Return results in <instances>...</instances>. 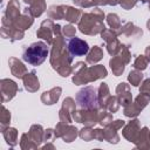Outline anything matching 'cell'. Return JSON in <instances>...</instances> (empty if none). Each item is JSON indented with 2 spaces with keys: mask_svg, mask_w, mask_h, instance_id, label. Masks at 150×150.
<instances>
[{
  "mask_svg": "<svg viewBox=\"0 0 150 150\" xmlns=\"http://www.w3.org/2000/svg\"><path fill=\"white\" fill-rule=\"evenodd\" d=\"M11 122V112L6 107H1V112H0V129L1 132L9 125Z\"/></svg>",
  "mask_w": 150,
  "mask_h": 150,
  "instance_id": "32",
  "label": "cell"
},
{
  "mask_svg": "<svg viewBox=\"0 0 150 150\" xmlns=\"http://www.w3.org/2000/svg\"><path fill=\"white\" fill-rule=\"evenodd\" d=\"M150 61L146 59L145 55H138L135 61H134V67L135 69H138V70H144L146 67H148V63Z\"/></svg>",
  "mask_w": 150,
  "mask_h": 150,
  "instance_id": "40",
  "label": "cell"
},
{
  "mask_svg": "<svg viewBox=\"0 0 150 150\" xmlns=\"http://www.w3.org/2000/svg\"><path fill=\"white\" fill-rule=\"evenodd\" d=\"M121 47H122V45H121V42L118 41L117 38H115L110 41H107V50L111 56L117 55L121 50Z\"/></svg>",
  "mask_w": 150,
  "mask_h": 150,
  "instance_id": "34",
  "label": "cell"
},
{
  "mask_svg": "<svg viewBox=\"0 0 150 150\" xmlns=\"http://www.w3.org/2000/svg\"><path fill=\"white\" fill-rule=\"evenodd\" d=\"M68 50L73 56H82L88 54L89 52V47L88 43L79 38H71L68 42Z\"/></svg>",
  "mask_w": 150,
  "mask_h": 150,
  "instance_id": "10",
  "label": "cell"
},
{
  "mask_svg": "<svg viewBox=\"0 0 150 150\" xmlns=\"http://www.w3.org/2000/svg\"><path fill=\"white\" fill-rule=\"evenodd\" d=\"M54 22L52 19H47L43 20L40 25V28L36 32V36L40 39H43L47 41L48 45L53 43V35H54Z\"/></svg>",
  "mask_w": 150,
  "mask_h": 150,
  "instance_id": "11",
  "label": "cell"
},
{
  "mask_svg": "<svg viewBox=\"0 0 150 150\" xmlns=\"http://www.w3.org/2000/svg\"><path fill=\"white\" fill-rule=\"evenodd\" d=\"M76 111V104L75 101L71 97H67L63 100L62 107L59 111V118L60 122L62 123H71V121L74 120V112Z\"/></svg>",
  "mask_w": 150,
  "mask_h": 150,
  "instance_id": "8",
  "label": "cell"
},
{
  "mask_svg": "<svg viewBox=\"0 0 150 150\" xmlns=\"http://www.w3.org/2000/svg\"><path fill=\"white\" fill-rule=\"evenodd\" d=\"M23 2L27 4V5H29L28 7L25 8V12L23 13L29 14L33 18H38V16L42 15L43 12L47 8L45 0H23Z\"/></svg>",
  "mask_w": 150,
  "mask_h": 150,
  "instance_id": "12",
  "label": "cell"
},
{
  "mask_svg": "<svg viewBox=\"0 0 150 150\" xmlns=\"http://www.w3.org/2000/svg\"><path fill=\"white\" fill-rule=\"evenodd\" d=\"M139 93H144V94H148V95H150V79H146V80H144V82L141 84V88H139Z\"/></svg>",
  "mask_w": 150,
  "mask_h": 150,
  "instance_id": "48",
  "label": "cell"
},
{
  "mask_svg": "<svg viewBox=\"0 0 150 150\" xmlns=\"http://www.w3.org/2000/svg\"><path fill=\"white\" fill-rule=\"evenodd\" d=\"M79 136L86 141V142H89L91 139H94V129H91V127H88L86 125L84 128H82L79 132Z\"/></svg>",
  "mask_w": 150,
  "mask_h": 150,
  "instance_id": "41",
  "label": "cell"
},
{
  "mask_svg": "<svg viewBox=\"0 0 150 150\" xmlns=\"http://www.w3.org/2000/svg\"><path fill=\"white\" fill-rule=\"evenodd\" d=\"M109 66L111 68V71L115 76H120L123 74L124 71V68H125V62L118 56V55H115L110 59L109 61Z\"/></svg>",
  "mask_w": 150,
  "mask_h": 150,
  "instance_id": "23",
  "label": "cell"
},
{
  "mask_svg": "<svg viewBox=\"0 0 150 150\" xmlns=\"http://www.w3.org/2000/svg\"><path fill=\"white\" fill-rule=\"evenodd\" d=\"M111 121H112V114L107 109H101V111L98 112V123L102 127H105Z\"/></svg>",
  "mask_w": 150,
  "mask_h": 150,
  "instance_id": "36",
  "label": "cell"
},
{
  "mask_svg": "<svg viewBox=\"0 0 150 150\" xmlns=\"http://www.w3.org/2000/svg\"><path fill=\"white\" fill-rule=\"evenodd\" d=\"M82 12L81 9H77L75 7H71V6H67L66 7V14H64V20H67L68 22L70 23H75V22H79L81 16H82Z\"/></svg>",
  "mask_w": 150,
  "mask_h": 150,
  "instance_id": "26",
  "label": "cell"
},
{
  "mask_svg": "<svg viewBox=\"0 0 150 150\" xmlns=\"http://www.w3.org/2000/svg\"><path fill=\"white\" fill-rule=\"evenodd\" d=\"M120 102H118V98L117 96H110L107 101V104H105V109L109 110L110 112H116L118 109H120Z\"/></svg>",
  "mask_w": 150,
  "mask_h": 150,
  "instance_id": "39",
  "label": "cell"
},
{
  "mask_svg": "<svg viewBox=\"0 0 150 150\" xmlns=\"http://www.w3.org/2000/svg\"><path fill=\"white\" fill-rule=\"evenodd\" d=\"M141 1H142V2H149V4H150V0H141Z\"/></svg>",
  "mask_w": 150,
  "mask_h": 150,
  "instance_id": "54",
  "label": "cell"
},
{
  "mask_svg": "<svg viewBox=\"0 0 150 150\" xmlns=\"http://www.w3.org/2000/svg\"><path fill=\"white\" fill-rule=\"evenodd\" d=\"M120 32L122 35L128 36V38H138V36H142V34H143V30L141 28L136 27L132 22H125L120 28Z\"/></svg>",
  "mask_w": 150,
  "mask_h": 150,
  "instance_id": "21",
  "label": "cell"
},
{
  "mask_svg": "<svg viewBox=\"0 0 150 150\" xmlns=\"http://www.w3.org/2000/svg\"><path fill=\"white\" fill-rule=\"evenodd\" d=\"M62 33L66 38H74L75 36V33H76V28L70 23V25H66L63 28H62Z\"/></svg>",
  "mask_w": 150,
  "mask_h": 150,
  "instance_id": "44",
  "label": "cell"
},
{
  "mask_svg": "<svg viewBox=\"0 0 150 150\" xmlns=\"http://www.w3.org/2000/svg\"><path fill=\"white\" fill-rule=\"evenodd\" d=\"M4 16L6 19H8L9 21H12L13 23L15 22V20L20 16V4L18 0H9V2L7 4V7L5 9Z\"/></svg>",
  "mask_w": 150,
  "mask_h": 150,
  "instance_id": "20",
  "label": "cell"
},
{
  "mask_svg": "<svg viewBox=\"0 0 150 150\" xmlns=\"http://www.w3.org/2000/svg\"><path fill=\"white\" fill-rule=\"evenodd\" d=\"M142 80H143L142 70L134 69V70H131V71L129 73V75H128V81H129V83H130L131 86H134V87L139 86L141 82H142Z\"/></svg>",
  "mask_w": 150,
  "mask_h": 150,
  "instance_id": "31",
  "label": "cell"
},
{
  "mask_svg": "<svg viewBox=\"0 0 150 150\" xmlns=\"http://www.w3.org/2000/svg\"><path fill=\"white\" fill-rule=\"evenodd\" d=\"M118 35H121V32L117 30V29H112V28H104L101 33V36L102 39L107 42V41H110L115 38H117Z\"/></svg>",
  "mask_w": 150,
  "mask_h": 150,
  "instance_id": "37",
  "label": "cell"
},
{
  "mask_svg": "<svg viewBox=\"0 0 150 150\" xmlns=\"http://www.w3.org/2000/svg\"><path fill=\"white\" fill-rule=\"evenodd\" d=\"M50 64L53 69H55L61 76L67 77L73 74V55L69 53L68 48H66L64 39L61 35L54 38L52 43V53H50Z\"/></svg>",
  "mask_w": 150,
  "mask_h": 150,
  "instance_id": "1",
  "label": "cell"
},
{
  "mask_svg": "<svg viewBox=\"0 0 150 150\" xmlns=\"http://www.w3.org/2000/svg\"><path fill=\"white\" fill-rule=\"evenodd\" d=\"M97 94H98V103H100V109H105V104L108 98L111 96L110 91H109V87L107 83H101L98 89H97Z\"/></svg>",
  "mask_w": 150,
  "mask_h": 150,
  "instance_id": "24",
  "label": "cell"
},
{
  "mask_svg": "<svg viewBox=\"0 0 150 150\" xmlns=\"http://www.w3.org/2000/svg\"><path fill=\"white\" fill-rule=\"evenodd\" d=\"M33 22H34V18L32 15H29V14L23 13L22 15H20L15 20L14 26L18 27V28H20V29H22V30H26V29H28L33 25Z\"/></svg>",
  "mask_w": 150,
  "mask_h": 150,
  "instance_id": "27",
  "label": "cell"
},
{
  "mask_svg": "<svg viewBox=\"0 0 150 150\" xmlns=\"http://www.w3.org/2000/svg\"><path fill=\"white\" fill-rule=\"evenodd\" d=\"M116 96L121 105L125 107L132 102V95L130 93V86L125 82H121L116 87Z\"/></svg>",
  "mask_w": 150,
  "mask_h": 150,
  "instance_id": "14",
  "label": "cell"
},
{
  "mask_svg": "<svg viewBox=\"0 0 150 150\" xmlns=\"http://www.w3.org/2000/svg\"><path fill=\"white\" fill-rule=\"evenodd\" d=\"M141 111H142V109H141L135 102H131V103H129L128 105H125V107H124V110H123L124 115H125L127 117H130V118H134V117L138 116Z\"/></svg>",
  "mask_w": 150,
  "mask_h": 150,
  "instance_id": "33",
  "label": "cell"
},
{
  "mask_svg": "<svg viewBox=\"0 0 150 150\" xmlns=\"http://www.w3.org/2000/svg\"><path fill=\"white\" fill-rule=\"evenodd\" d=\"M55 138H56L55 129H47V130H45V135H43V142L45 143H50Z\"/></svg>",
  "mask_w": 150,
  "mask_h": 150,
  "instance_id": "45",
  "label": "cell"
},
{
  "mask_svg": "<svg viewBox=\"0 0 150 150\" xmlns=\"http://www.w3.org/2000/svg\"><path fill=\"white\" fill-rule=\"evenodd\" d=\"M105 76H107V69L102 64L87 67L84 62L79 61L73 67V82L79 86L88 84L89 82H94Z\"/></svg>",
  "mask_w": 150,
  "mask_h": 150,
  "instance_id": "2",
  "label": "cell"
},
{
  "mask_svg": "<svg viewBox=\"0 0 150 150\" xmlns=\"http://www.w3.org/2000/svg\"><path fill=\"white\" fill-rule=\"evenodd\" d=\"M134 143L136 148L138 149H149L150 148V130L146 127L141 128Z\"/></svg>",
  "mask_w": 150,
  "mask_h": 150,
  "instance_id": "19",
  "label": "cell"
},
{
  "mask_svg": "<svg viewBox=\"0 0 150 150\" xmlns=\"http://www.w3.org/2000/svg\"><path fill=\"white\" fill-rule=\"evenodd\" d=\"M0 34L4 39H11V41H16V40H21L25 36V30L15 27L14 25L9 27L2 26L0 28Z\"/></svg>",
  "mask_w": 150,
  "mask_h": 150,
  "instance_id": "15",
  "label": "cell"
},
{
  "mask_svg": "<svg viewBox=\"0 0 150 150\" xmlns=\"http://www.w3.org/2000/svg\"><path fill=\"white\" fill-rule=\"evenodd\" d=\"M55 134H56V137L62 138L67 143H70L75 141V138L79 136V130L70 123L59 122L55 127Z\"/></svg>",
  "mask_w": 150,
  "mask_h": 150,
  "instance_id": "7",
  "label": "cell"
},
{
  "mask_svg": "<svg viewBox=\"0 0 150 150\" xmlns=\"http://www.w3.org/2000/svg\"><path fill=\"white\" fill-rule=\"evenodd\" d=\"M48 56V47L45 42L38 41L28 46L22 54V59L32 66H40Z\"/></svg>",
  "mask_w": 150,
  "mask_h": 150,
  "instance_id": "4",
  "label": "cell"
},
{
  "mask_svg": "<svg viewBox=\"0 0 150 150\" xmlns=\"http://www.w3.org/2000/svg\"><path fill=\"white\" fill-rule=\"evenodd\" d=\"M146 28H148V29L150 30V19H149V20L146 21Z\"/></svg>",
  "mask_w": 150,
  "mask_h": 150,
  "instance_id": "53",
  "label": "cell"
},
{
  "mask_svg": "<svg viewBox=\"0 0 150 150\" xmlns=\"http://www.w3.org/2000/svg\"><path fill=\"white\" fill-rule=\"evenodd\" d=\"M124 62H125V64H128L129 62H130V59H131V55H130V52H129V49H128V47L125 46V45H122V47H121V50H120V53L117 54Z\"/></svg>",
  "mask_w": 150,
  "mask_h": 150,
  "instance_id": "43",
  "label": "cell"
},
{
  "mask_svg": "<svg viewBox=\"0 0 150 150\" xmlns=\"http://www.w3.org/2000/svg\"><path fill=\"white\" fill-rule=\"evenodd\" d=\"M139 130H141V123H139V121L137 118H134L129 123L124 124L122 134H123V137L125 139H128L129 142L134 143L136 137H137V135H138V132H139Z\"/></svg>",
  "mask_w": 150,
  "mask_h": 150,
  "instance_id": "13",
  "label": "cell"
},
{
  "mask_svg": "<svg viewBox=\"0 0 150 150\" xmlns=\"http://www.w3.org/2000/svg\"><path fill=\"white\" fill-rule=\"evenodd\" d=\"M149 102H150V95L144 94V93H139V95L135 98V103H136L142 110L148 105Z\"/></svg>",
  "mask_w": 150,
  "mask_h": 150,
  "instance_id": "42",
  "label": "cell"
},
{
  "mask_svg": "<svg viewBox=\"0 0 150 150\" xmlns=\"http://www.w3.org/2000/svg\"><path fill=\"white\" fill-rule=\"evenodd\" d=\"M28 135L30 137V139L40 146V144L43 142V135H45V130L42 128V125L40 124H33L28 131Z\"/></svg>",
  "mask_w": 150,
  "mask_h": 150,
  "instance_id": "22",
  "label": "cell"
},
{
  "mask_svg": "<svg viewBox=\"0 0 150 150\" xmlns=\"http://www.w3.org/2000/svg\"><path fill=\"white\" fill-rule=\"evenodd\" d=\"M144 55L146 56V59L150 61V46H148L146 48H145V52H144Z\"/></svg>",
  "mask_w": 150,
  "mask_h": 150,
  "instance_id": "51",
  "label": "cell"
},
{
  "mask_svg": "<svg viewBox=\"0 0 150 150\" xmlns=\"http://www.w3.org/2000/svg\"><path fill=\"white\" fill-rule=\"evenodd\" d=\"M42 149H55V146L53 144H50V143H46V145H43Z\"/></svg>",
  "mask_w": 150,
  "mask_h": 150,
  "instance_id": "52",
  "label": "cell"
},
{
  "mask_svg": "<svg viewBox=\"0 0 150 150\" xmlns=\"http://www.w3.org/2000/svg\"><path fill=\"white\" fill-rule=\"evenodd\" d=\"M149 11H150V4H149Z\"/></svg>",
  "mask_w": 150,
  "mask_h": 150,
  "instance_id": "55",
  "label": "cell"
},
{
  "mask_svg": "<svg viewBox=\"0 0 150 150\" xmlns=\"http://www.w3.org/2000/svg\"><path fill=\"white\" fill-rule=\"evenodd\" d=\"M61 93H62L61 87H54L50 90L42 93V95H41V102L43 104H46V105L55 104L59 101V98L61 96Z\"/></svg>",
  "mask_w": 150,
  "mask_h": 150,
  "instance_id": "16",
  "label": "cell"
},
{
  "mask_svg": "<svg viewBox=\"0 0 150 150\" xmlns=\"http://www.w3.org/2000/svg\"><path fill=\"white\" fill-rule=\"evenodd\" d=\"M94 139L100 141V142L104 139V132H103V129H94Z\"/></svg>",
  "mask_w": 150,
  "mask_h": 150,
  "instance_id": "50",
  "label": "cell"
},
{
  "mask_svg": "<svg viewBox=\"0 0 150 150\" xmlns=\"http://www.w3.org/2000/svg\"><path fill=\"white\" fill-rule=\"evenodd\" d=\"M20 148L22 150H29V149H38L39 145H36L29 137L28 134H22L20 138Z\"/></svg>",
  "mask_w": 150,
  "mask_h": 150,
  "instance_id": "35",
  "label": "cell"
},
{
  "mask_svg": "<svg viewBox=\"0 0 150 150\" xmlns=\"http://www.w3.org/2000/svg\"><path fill=\"white\" fill-rule=\"evenodd\" d=\"M136 2H137V0H120L118 5H121L122 8H124V9H131L136 5Z\"/></svg>",
  "mask_w": 150,
  "mask_h": 150,
  "instance_id": "47",
  "label": "cell"
},
{
  "mask_svg": "<svg viewBox=\"0 0 150 150\" xmlns=\"http://www.w3.org/2000/svg\"><path fill=\"white\" fill-rule=\"evenodd\" d=\"M22 81H23V86H25V89L29 93H35L39 90L40 88V82H39V79L38 76L35 75L34 71H30V73H27L23 77H22Z\"/></svg>",
  "mask_w": 150,
  "mask_h": 150,
  "instance_id": "18",
  "label": "cell"
},
{
  "mask_svg": "<svg viewBox=\"0 0 150 150\" xmlns=\"http://www.w3.org/2000/svg\"><path fill=\"white\" fill-rule=\"evenodd\" d=\"M66 7L64 5H53L48 8L47 13H48V16L49 19L52 20H60V19H64V14H66Z\"/></svg>",
  "mask_w": 150,
  "mask_h": 150,
  "instance_id": "25",
  "label": "cell"
},
{
  "mask_svg": "<svg viewBox=\"0 0 150 150\" xmlns=\"http://www.w3.org/2000/svg\"><path fill=\"white\" fill-rule=\"evenodd\" d=\"M107 22L112 29H120L121 28V20L117 14L115 13H109L107 15Z\"/></svg>",
  "mask_w": 150,
  "mask_h": 150,
  "instance_id": "38",
  "label": "cell"
},
{
  "mask_svg": "<svg viewBox=\"0 0 150 150\" xmlns=\"http://www.w3.org/2000/svg\"><path fill=\"white\" fill-rule=\"evenodd\" d=\"M0 90H1V98L2 102H8L11 101L18 93L19 88L18 84L9 79H2L0 81Z\"/></svg>",
  "mask_w": 150,
  "mask_h": 150,
  "instance_id": "9",
  "label": "cell"
},
{
  "mask_svg": "<svg viewBox=\"0 0 150 150\" xmlns=\"http://www.w3.org/2000/svg\"><path fill=\"white\" fill-rule=\"evenodd\" d=\"M73 2L76 6L82 7V8H89V7L94 6V1L93 0H73Z\"/></svg>",
  "mask_w": 150,
  "mask_h": 150,
  "instance_id": "46",
  "label": "cell"
},
{
  "mask_svg": "<svg viewBox=\"0 0 150 150\" xmlns=\"http://www.w3.org/2000/svg\"><path fill=\"white\" fill-rule=\"evenodd\" d=\"M4 138L6 141V143L11 146H15L18 144V130L15 128H9L7 127L4 131H2Z\"/></svg>",
  "mask_w": 150,
  "mask_h": 150,
  "instance_id": "28",
  "label": "cell"
},
{
  "mask_svg": "<svg viewBox=\"0 0 150 150\" xmlns=\"http://www.w3.org/2000/svg\"><path fill=\"white\" fill-rule=\"evenodd\" d=\"M102 57H103V50L98 46H94L87 54V62L90 64H94L100 60H102Z\"/></svg>",
  "mask_w": 150,
  "mask_h": 150,
  "instance_id": "29",
  "label": "cell"
},
{
  "mask_svg": "<svg viewBox=\"0 0 150 150\" xmlns=\"http://www.w3.org/2000/svg\"><path fill=\"white\" fill-rule=\"evenodd\" d=\"M104 13L98 7L91 9L90 13H83L79 21V29L86 35H97L101 34L105 28L103 23Z\"/></svg>",
  "mask_w": 150,
  "mask_h": 150,
  "instance_id": "3",
  "label": "cell"
},
{
  "mask_svg": "<svg viewBox=\"0 0 150 150\" xmlns=\"http://www.w3.org/2000/svg\"><path fill=\"white\" fill-rule=\"evenodd\" d=\"M75 122L83 123L84 125L93 127L98 123V109H83L76 110L73 116Z\"/></svg>",
  "mask_w": 150,
  "mask_h": 150,
  "instance_id": "6",
  "label": "cell"
},
{
  "mask_svg": "<svg viewBox=\"0 0 150 150\" xmlns=\"http://www.w3.org/2000/svg\"><path fill=\"white\" fill-rule=\"evenodd\" d=\"M94 1V5H97V6H102V5H117L120 4V0H93Z\"/></svg>",
  "mask_w": 150,
  "mask_h": 150,
  "instance_id": "49",
  "label": "cell"
},
{
  "mask_svg": "<svg viewBox=\"0 0 150 150\" xmlns=\"http://www.w3.org/2000/svg\"><path fill=\"white\" fill-rule=\"evenodd\" d=\"M8 64H9V69L12 75H14L15 77L22 79L26 74H27V68L26 66L16 57H9L8 60Z\"/></svg>",
  "mask_w": 150,
  "mask_h": 150,
  "instance_id": "17",
  "label": "cell"
},
{
  "mask_svg": "<svg viewBox=\"0 0 150 150\" xmlns=\"http://www.w3.org/2000/svg\"><path fill=\"white\" fill-rule=\"evenodd\" d=\"M103 132H104V139L105 141H108L111 144H117L118 143L120 136H118L116 129L111 128L110 125H105L104 129H103Z\"/></svg>",
  "mask_w": 150,
  "mask_h": 150,
  "instance_id": "30",
  "label": "cell"
},
{
  "mask_svg": "<svg viewBox=\"0 0 150 150\" xmlns=\"http://www.w3.org/2000/svg\"><path fill=\"white\" fill-rule=\"evenodd\" d=\"M76 103L83 109H98L100 103L97 90L91 86L82 88L76 94Z\"/></svg>",
  "mask_w": 150,
  "mask_h": 150,
  "instance_id": "5",
  "label": "cell"
}]
</instances>
